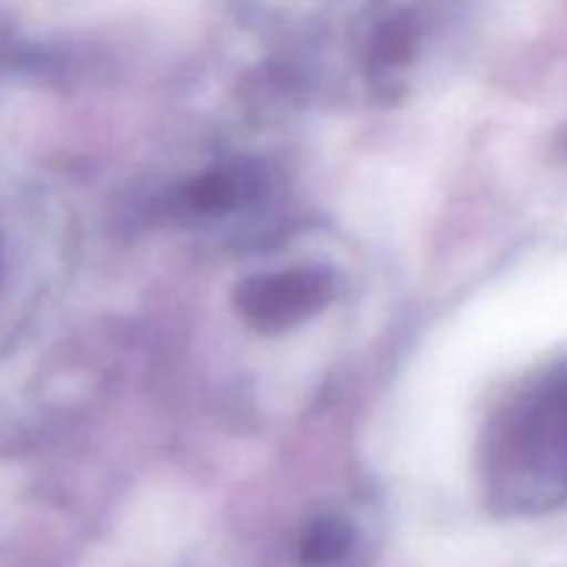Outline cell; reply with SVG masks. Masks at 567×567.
<instances>
[{
	"label": "cell",
	"mask_w": 567,
	"mask_h": 567,
	"mask_svg": "<svg viewBox=\"0 0 567 567\" xmlns=\"http://www.w3.org/2000/svg\"><path fill=\"white\" fill-rule=\"evenodd\" d=\"M507 496L526 507L567 502V360L515 399L496 437Z\"/></svg>",
	"instance_id": "obj_1"
},
{
	"label": "cell",
	"mask_w": 567,
	"mask_h": 567,
	"mask_svg": "<svg viewBox=\"0 0 567 567\" xmlns=\"http://www.w3.org/2000/svg\"><path fill=\"white\" fill-rule=\"evenodd\" d=\"M336 282L324 269H291L247 280L238 291V310L258 330H282L332 299Z\"/></svg>",
	"instance_id": "obj_2"
},
{
	"label": "cell",
	"mask_w": 567,
	"mask_h": 567,
	"mask_svg": "<svg viewBox=\"0 0 567 567\" xmlns=\"http://www.w3.org/2000/svg\"><path fill=\"white\" fill-rule=\"evenodd\" d=\"M260 172L247 166H221L197 177L186 188V205L197 214H227L252 203L260 194Z\"/></svg>",
	"instance_id": "obj_3"
},
{
	"label": "cell",
	"mask_w": 567,
	"mask_h": 567,
	"mask_svg": "<svg viewBox=\"0 0 567 567\" xmlns=\"http://www.w3.org/2000/svg\"><path fill=\"white\" fill-rule=\"evenodd\" d=\"M349 546H352V532L347 524L336 518L316 520L302 540V559L308 565L336 563L338 557L347 554Z\"/></svg>",
	"instance_id": "obj_4"
}]
</instances>
